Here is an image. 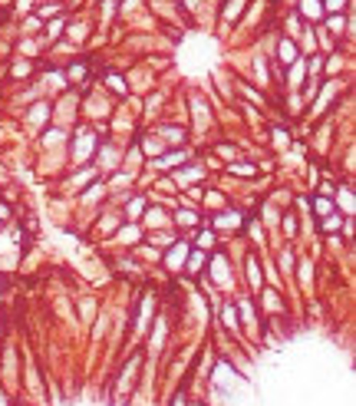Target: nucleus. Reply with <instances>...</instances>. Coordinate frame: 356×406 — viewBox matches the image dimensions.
<instances>
[{"instance_id":"nucleus-23","label":"nucleus","mask_w":356,"mask_h":406,"mask_svg":"<svg viewBox=\"0 0 356 406\" xmlns=\"http://www.w3.org/2000/svg\"><path fill=\"white\" fill-rule=\"evenodd\" d=\"M198 4H201V0H185V7H188V10H195Z\"/></svg>"},{"instance_id":"nucleus-3","label":"nucleus","mask_w":356,"mask_h":406,"mask_svg":"<svg viewBox=\"0 0 356 406\" xmlns=\"http://www.w3.org/2000/svg\"><path fill=\"white\" fill-rule=\"evenodd\" d=\"M244 4H247V0H224V7H221V24H224V27L234 24L237 17L244 14Z\"/></svg>"},{"instance_id":"nucleus-1","label":"nucleus","mask_w":356,"mask_h":406,"mask_svg":"<svg viewBox=\"0 0 356 406\" xmlns=\"http://www.w3.org/2000/svg\"><path fill=\"white\" fill-rule=\"evenodd\" d=\"M293 7H297V17L307 20V24H316V20H323V0H293Z\"/></svg>"},{"instance_id":"nucleus-16","label":"nucleus","mask_w":356,"mask_h":406,"mask_svg":"<svg viewBox=\"0 0 356 406\" xmlns=\"http://www.w3.org/2000/svg\"><path fill=\"white\" fill-rule=\"evenodd\" d=\"M40 24H43L40 17H27V24H24L27 30H24V33H37V30H40Z\"/></svg>"},{"instance_id":"nucleus-8","label":"nucleus","mask_w":356,"mask_h":406,"mask_svg":"<svg viewBox=\"0 0 356 406\" xmlns=\"http://www.w3.org/2000/svg\"><path fill=\"white\" fill-rule=\"evenodd\" d=\"M56 14H60V4H40V7H37L40 20H50V17H56Z\"/></svg>"},{"instance_id":"nucleus-17","label":"nucleus","mask_w":356,"mask_h":406,"mask_svg":"<svg viewBox=\"0 0 356 406\" xmlns=\"http://www.w3.org/2000/svg\"><path fill=\"white\" fill-rule=\"evenodd\" d=\"M231 172H237V175H254V165H241V162H234Z\"/></svg>"},{"instance_id":"nucleus-9","label":"nucleus","mask_w":356,"mask_h":406,"mask_svg":"<svg viewBox=\"0 0 356 406\" xmlns=\"http://www.w3.org/2000/svg\"><path fill=\"white\" fill-rule=\"evenodd\" d=\"M63 20H53V24H47V40H56V37H60V33H63Z\"/></svg>"},{"instance_id":"nucleus-21","label":"nucleus","mask_w":356,"mask_h":406,"mask_svg":"<svg viewBox=\"0 0 356 406\" xmlns=\"http://www.w3.org/2000/svg\"><path fill=\"white\" fill-rule=\"evenodd\" d=\"M145 152H149V155H155V152H162V145H158L155 139H145Z\"/></svg>"},{"instance_id":"nucleus-20","label":"nucleus","mask_w":356,"mask_h":406,"mask_svg":"<svg viewBox=\"0 0 356 406\" xmlns=\"http://www.w3.org/2000/svg\"><path fill=\"white\" fill-rule=\"evenodd\" d=\"M316 212H320V215H330V212H333V205H330L326 198H316Z\"/></svg>"},{"instance_id":"nucleus-5","label":"nucleus","mask_w":356,"mask_h":406,"mask_svg":"<svg viewBox=\"0 0 356 406\" xmlns=\"http://www.w3.org/2000/svg\"><path fill=\"white\" fill-rule=\"evenodd\" d=\"M185 258H188V248L185 245H175L172 251H168V264H172V271H178L185 264Z\"/></svg>"},{"instance_id":"nucleus-7","label":"nucleus","mask_w":356,"mask_h":406,"mask_svg":"<svg viewBox=\"0 0 356 406\" xmlns=\"http://www.w3.org/2000/svg\"><path fill=\"white\" fill-rule=\"evenodd\" d=\"M336 205L343 208V215H353V191H349V188H340V195H336Z\"/></svg>"},{"instance_id":"nucleus-24","label":"nucleus","mask_w":356,"mask_h":406,"mask_svg":"<svg viewBox=\"0 0 356 406\" xmlns=\"http://www.w3.org/2000/svg\"><path fill=\"white\" fill-rule=\"evenodd\" d=\"M175 406H185V399H182V396H178V403H175Z\"/></svg>"},{"instance_id":"nucleus-6","label":"nucleus","mask_w":356,"mask_h":406,"mask_svg":"<svg viewBox=\"0 0 356 406\" xmlns=\"http://www.w3.org/2000/svg\"><path fill=\"white\" fill-rule=\"evenodd\" d=\"M353 0H323V14H346Z\"/></svg>"},{"instance_id":"nucleus-14","label":"nucleus","mask_w":356,"mask_h":406,"mask_svg":"<svg viewBox=\"0 0 356 406\" xmlns=\"http://www.w3.org/2000/svg\"><path fill=\"white\" fill-rule=\"evenodd\" d=\"M214 245V235L211 231H201V235H198V248H211Z\"/></svg>"},{"instance_id":"nucleus-11","label":"nucleus","mask_w":356,"mask_h":406,"mask_svg":"<svg viewBox=\"0 0 356 406\" xmlns=\"http://www.w3.org/2000/svg\"><path fill=\"white\" fill-rule=\"evenodd\" d=\"M323 228L336 231V228H340V215H323Z\"/></svg>"},{"instance_id":"nucleus-18","label":"nucleus","mask_w":356,"mask_h":406,"mask_svg":"<svg viewBox=\"0 0 356 406\" xmlns=\"http://www.w3.org/2000/svg\"><path fill=\"white\" fill-rule=\"evenodd\" d=\"M142 208H145L142 198H132V205H129V212H132V215H129V218H139V212H142Z\"/></svg>"},{"instance_id":"nucleus-22","label":"nucleus","mask_w":356,"mask_h":406,"mask_svg":"<svg viewBox=\"0 0 356 406\" xmlns=\"http://www.w3.org/2000/svg\"><path fill=\"white\" fill-rule=\"evenodd\" d=\"M109 86L116 89V93H126V86H122V80H119V76H109Z\"/></svg>"},{"instance_id":"nucleus-15","label":"nucleus","mask_w":356,"mask_h":406,"mask_svg":"<svg viewBox=\"0 0 356 406\" xmlns=\"http://www.w3.org/2000/svg\"><path fill=\"white\" fill-rule=\"evenodd\" d=\"M320 70H323V60H320V56H313V60L307 63V73H310V76H316Z\"/></svg>"},{"instance_id":"nucleus-2","label":"nucleus","mask_w":356,"mask_h":406,"mask_svg":"<svg viewBox=\"0 0 356 406\" xmlns=\"http://www.w3.org/2000/svg\"><path fill=\"white\" fill-rule=\"evenodd\" d=\"M300 47H297V40H293V37H280V40H277V63L280 66H290L293 60H300Z\"/></svg>"},{"instance_id":"nucleus-12","label":"nucleus","mask_w":356,"mask_h":406,"mask_svg":"<svg viewBox=\"0 0 356 406\" xmlns=\"http://www.w3.org/2000/svg\"><path fill=\"white\" fill-rule=\"evenodd\" d=\"M247 278H251V284H254V287L261 284V271H257V264H254V261L247 264Z\"/></svg>"},{"instance_id":"nucleus-19","label":"nucleus","mask_w":356,"mask_h":406,"mask_svg":"<svg viewBox=\"0 0 356 406\" xmlns=\"http://www.w3.org/2000/svg\"><path fill=\"white\" fill-rule=\"evenodd\" d=\"M280 268H284V271H293V255H290V251H284V255H280Z\"/></svg>"},{"instance_id":"nucleus-13","label":"nucleus","mask_w":356,"mask_h":406,"mask_svg":"<svg viewBox=\"0 0 356 406\" xmlns=\"http://www.w3.org/2000/svg\"><path fill=\"white\" fill-rule=\"evenodd\" d=\"M224 324H228L231 330H237V311H234V307H228V311H224Z\"/></svg>"},{"instance_id":"nucleus-4","label":"nucleus","mask_w":356,"mask_h":406,"mask_svg":"<svg viewBox=\"0 0 356 406\" xmlns=\"http://www.w3.org/2000/svg\"><path fill=\"white\" fill-rule=\"evenodd\" d=\"M323 20H326V30H330V33L343 37V33H346V27H349V10H346V14H326Z\"/></svg>"},{"instance_id":"nucleus-10","label":"nucleus","mask_w":356,"mask_h":406,"mask_svg":"<svg viewBox=\"0 0 356 406\" xmlns=\"http://www.w3.org/2000/svg\"><path fill=\"white\" fill-rule=\"evenodd\" d=\"M201 264H205V255H201V251H195V255H191V261H188V271H191V274H198V271H201Z\"/></svg>"}]
</instances>
